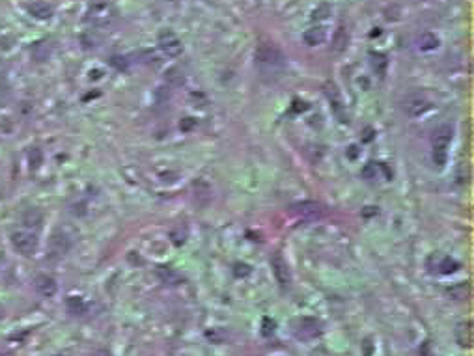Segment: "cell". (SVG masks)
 <instances>
[{"label": "cell", "instance_id": "6da1fadb", "mask_svg": "<svg viewBox=\"0 0 474 356\" xmlns=\"http://www.w3.org/2000/svg\"><path fill=\"white\" fill-rule=\"evenodd\" d=\"M453 129L450 125H441L433 133V162L437 166H444L448 158V146L452 142Z\"/></svg>", "mask_w": 474, "mask_h": 356}, {"label": "cell", "instance_id": "7a4b0ae2", "mask_svg": "<svg viewBox=\"0 0 474 356\" xmlns=\"http://www.w3.org/2000/svg\"><path fill=\"white\" fill-rule=\"evenodd\" d=\"M256 62L262 67V71H278L282 69L286 63L284 54L280 53L276 47L273 45H262L258 51H256Z\"/></svg>", "mask_w": 474, "mask_h": 356}, {"label": "cell", "instance_id": "3957f363", "mask_svg": "<svg viewBox=\"0 0 474 356\" xmlns=\"http://www.w3.org/2000/svg\"><path fill=\"white\" fill-rule=\"evenodd\" d=\"M114 17H116L114 6L110 2H105V0L94 2L86 11V21L94 26H106L114 21Z\"/></svg>", "mask_w": 474, "mask_h": 356}, {"label": "cell", "instance_id": "277c9868", "mask_svg": "<svg viewBox=\"0 0 474 356\" xmlns=\"http://www.w3.org/2000/svg\"><path fill=\"white\" fill-rule=\"evenodd\" d=\"M11 244L13 248L19 252L21 256H34L36 250H38V237L32 233V231L26 230H19L11 233Z\"/></svg>", "mask_w": 474, "mask_h": 356}, {"label": "cell", "instance_id": "5b68a950", "mask_svg": "<svg viewBox=\"0 0 474 356\" xmlns=\"http://www.w3.org/2000/svg\"><path fill=\"white\" fill-rule=\"evenodd\" d=\"M295 337L297 339H314L317 336L321 334V323L314 319V317H303L301 321H297L295 325Z\"/></svg>", "mask_w": 474, "mask_h": 356}, {"label": "cell", "instance_id": "8992f818", "mask_svg": "<svg viewBox=\"0 0 474 356\" xmlns=\"http://www.w3.org/2000/svg\"><path fill=\"white\" fill-rule=\"evenodd\" d=\"M159 49L166 56H170V58H176V56L183 53V43H181V40L174 32L166 30L159 36Z\"/></svg>", "mask_w": 474, "mask_h": 356}, {"label": "cell", "instance_id": "52a82bcc", "mask_svg": "<svg viewBox=\"0 0 474 356\" xmlns=\"http://www.w3.org/2000/svg\"><path fill=\"white\" fill-rule=\"evenodd\" d=\"M430 106L432 105H430L428 97H426L424 94H412L403 101V110L411 116V118H418V116H422L424 112H428Z\"/></svg>", "mask_w": 474, "mask_h": 356}, {"label": "cell", "instance_id": "ba28073f", "mask_svg": "<svg viewBox=\"0 0 474 356\" xmlns=\"http://www.w3.org/2000/svg\"><path fill=\"white\" fill-rule=\"evenodd\" d=\"M271 267H273L274 278H276V282L280 283V287L288 289L289 283H291V274H289V267H288L286 259L280 254H274L273 259H271Z\"/></svg>", "mask_w": 474, "mask_h": 356}, {"label": "cell", "instance_id": "9c48e42d", "mask_svg": "<svg viewBox=\"0 0 474 356\" xmlns=\"http://www.w3.org/2000/svg\"><path fill=\"white\" fill-rule=\"evenodd\" d=\"M69 246H71V241H69V237L63 231H54L51 235V239H49V252L53 254L54 257H60L63 254H67Z\"/></svg>", "mask_w": 474, "mask_h": 356}, {"label": "cell", "instance_id": "30bf717a", "mask_svg": "<svg viewBox=\"0 0 474 356\" xmlns=\"http://www.w3.org/2000/svg\"><path fill=\"white\" fill-rule=\"evenodd\" d=\"M291 209H293L295 215H301V217H305V218H319V217L325 213L323 205L317 203V201H301V203H293Z\"/></svg>", "mask_w": 474, "mask_h": 356}, {"label": "cell", "instance_id": "8fae6325", "mask_svg": "<svg viewBox=\"0 0 474 356\" xmlns=\"http://www.w3.org/2000/svg\"><path fill=\"white\" fill-rule=\"evenodd\" d=\"M34 285H36V291L41 295V297H47V298L53 297V295L56 293V289H58L56 280H54L53 276H49V274H40V276L36 278Z\"/></svg>", "mask_w": 474, "mask_h": 356}, {"label": "cell", "instance_id": "7c38bea8", "mask_svg": "<svg viewBox=\"0 0 474 356\" xmlns=\"http://www.w3.org/2000/svg\"><path fill=\"white\" fill-rule=\"evenodd\" d=\"M455 339L461 347H473V323L463 321L455 326Z\"/></svg>", "mask_w": 474, "mask_h": 356}, {"label": "cell", "instance_id": "4fadbf2b", "mask_svg": "<svg viewBox=\"0 0 474 356\" xmlns=\"http://www.w3.org/2000/svg\"><path fill=\"white\" fill-rule=\"evenodd\" d=\"M28 11H30V15H34L36 19H51L54 13V8L51 4L43 2V0H36V2L28 4Z\"/></svg>", "mask_w": 474, "mask_h": 356}, {"label": "cell", "instance_id": "5bb4252c", "mask_svg": "<svg viewBox=\"0 0 474 356\" xmlns=\"http://www.w3.org/2000/svg\"><path fill=\"white\" fill-rule=\"evenodd\" d=\"M416 45H418V49L420 51H435L437 47H439V38L435 36V34H432V32H422L420 36L416 38Z\"/></svg>", "mask_w": 474, "mask_h": 356}, {"label": "cell", "instance_id": "9a60e30c", "mask_svg": "<svg viewBox=\"0 0 474 356\" xmlns=\"http://www.w3.org/2000/svg\"><path fill=\"white\" fill-rule=\"evenodd\" d=\"M303 40H305L306 45L310 47H316V45H321L325 41V30L321 26H312L303 34Z\"/></svg>", "mask_w": 474, "mask_h": 356}, {"label": "cell", "instance_id": "2e32d148", "mask_svg": "<svg viewBox=\"0 0 474 356\" xmlns=\"http://www.w3.org/2000/svg\"><path fill=\"white\" fill-rule=\"evenodd\" d=\"M30 54L36 62H45V60H49V56H51V43L49 41L34 43V47L30 49Z\"/></svg>", "mask_w": 474, "mask_h": 356}, {"label": "cell", "instance_id": "e0dca14e", "mask_svg": "<svg viewBox=\"0 0 474 356\" xmlns=\"http://www.w3.org/2000/svg\"><path fill=\"white\" fill-rule=\"evenodd\" d=\"M157 274H159V278H161L165 283H168V285H179V283L183 282L181 274H179L178 271H174L172 267H159Z\"/></svg>", "mask_w": 474, "mask_h": 356}, {"label": "cell", "instance_id": "ac0fdd59", "mask_svg": "<svg viewBox=\"0 0 474 356\" xmlns=\"http://www.w3.org/2000/svg\"><path fill=\"white\" fill-rule=\"evenodd\" d=\"M348 41H349L348 30H346L344 26H340V28L336 30V34H334V40H332V49H334V53H342V51H346Z\"/></svg>", "mask_w": 474, "mask_h": 356}, {"label": "cell", "instance_id": "d6986e66", "mask_svg": "<svg viewBox=\"0 0 474 356\" xmlns=\"http://www.w3.org/2000/svg\"><path fill=\"white\" fill-rule=\"evenodd\" d=\"M65 304H67V312H69V314H73V315L84 314L86 306H84V300H82V298H79V297H69Z\"/></svg>", "mask_w": 474, "mask_h": 356}, {"label": "cell", "instance_id": "ffe728a7", "mask_svg": "<svg viewBox=\"0 0 474 356\" xmlns=\"http://www.w3.org/2000/svg\"><path fill=\"white\" fill-rule=\"evenodd\" d=\"M170 239H172V242L176 244V246H181L183 242H185V239H187V226H176V228H172V231H170Z\"/></svg>", "mask_w": 474, "mask_h": 356}, {"label": "cell", "instance_id": "44dd1931", "mask_svg": "<svg viewBox=\"0 0 474 356\" xmlns=\"http://www.w3.org/2000/svg\"><path fill=\"white\" fill-rule=\"evenodd\" d=\"M41 220H43V217H41V213L38 209H28L24 215H22V222H24V226H40L41 224Z\"/></svg>", "mask_w": 474, "mask_h": 356}, {"label": "cell", "instance_id": "7402d4cb", "mask_svg": "<svg viewBox=\"0 0 474 356\" xmlns=\"http://www.w3.org/2000/svg\"><path fill=\"white\" fill-rule=\"evenodd\" d=\"M28 162H30V168H34V170H38V168L43 164V151L41 149H38V147H34L30 153H28Z\"/></svg>", "mask_w": 474, "mask_h": 356}, {"label": "cell", "instance_id": "603a6c76", "mask_svg": "<svg viewBox=\"0 0 474 356\" xmlns=\"http://www.w3.org/2000/svg\"><path fill=\"white\" fill-rule=\"evenodd\" d=\"M439 269H441V273L443 274H450V273H455V271L459 269V265L453 261V259H450V257H443V261H441V265H439Z\"/></svg>", "mask_w": 474, "mask_h": 356}, {"label": "cell", "instance_id": "cb8c5ba5", "mask_svg": "<svg viewBox=\"0 0 474 356\" xmlns=\"http://www.w3.org/2000/svg\"><path fill=\"white\" fill-rule=\"evenodd\" d=\"M371 65H373V69L377 71V73H385V67H387V58L383 56V54H373L371 56Z\"/></svg>", "mask_w": 474, "mask_h": 356}, {"label": "cell", "instance_id": "d4e9b609", "mask_svg": "<svg viewBox=\"0 0 474 356\" xmlns=\"http://www.w3.org/2000/svg\"><path fill=\"white\" fill-rule=\"evenodd\" d=\"M206 336H207V339H211L213 343H222L226 339V334H224V330H221V328H213L209 332H206Z\"/></svg>", "mask_w": 474, "mask_h": 356}, {"label": "cell", "instance_id": "484cf974", "mask_svg": "<svg viewBox=\"0 0 474 356\" xmlns=\"http://www.w3.org/2000/svg\"><path fill=\"white\" fill-rule=\"evenodd\" d=\"M166 80L172 84H183V73L179 69H168L166 71Z\"/></svg>", "mask_w": 474, "mask_h": 356}, {"label": "cell", "instance_id": "4316f807", "mask_svg": "<svg viewBox=\"0 0 474 356\" xmlns=\"http://www.w3.org/2000/svg\"><path fill=\"white\" fill-rule=\"evenodd\" d=\"M274 328H276V323H274L273 319H269V317H265L264 319V336L265 337H269V336H273L274 334Z\"/></svg>", "mask_w": 474, "mask_h": 356}, {"label": "cell", "instance_id": "83f0119b", "mask_svg": "<svg viewBox=\"0 0 474 356\" xmlns=\"http://www.w3.org/2000/svg\"><path fill=\"white\" fill-rule=\"evenodd\" d=\"M248 273H250L248 265H235V274L237 276H247Z\"/></svg>", "mask_w": 474, "mask_h": 356}, {"label": "cell", "instance_id": "f1b7e54d", "mask_svg": "<svg viewBox=\"0 0 474 356\" xmlns=\"http://www.w3.org/2000/svg\"><path fill=\"white\" fill-rule=\"evenodd\" d=\"M190 127H194V121H192L190 118H185V121L181 123V129H183V131H189Z\"/></svg>", "mask_w": 474, "mask_h": 356}, {"label": "cell", "instance_id": "f546056e", "mask_svg": "<svg viewBox=\"0 0 474 356\" xmlns=\"http://www.w3.org/2000/svg\"><path fill=\"white\" fill-rule=\"evenodd\" d=\"M92 356H112V355H110V351H106V349H99V351H95Z\"/></svg>", "mask_w": 474, "mask_h": 356}]
</instances>
